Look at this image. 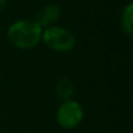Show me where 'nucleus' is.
Returning a JSON list of instances; mask_svg holds the SVG:
<instances>
[{
  "label": "nucleus",
  "instance_id": "423d86ee",
  "mask_svg": "<svg viewBox=\"0 0 133 133\" xmlns=\"http://www.w3.org/2000/svg\"><path fill=\"white\" fill-rule=\"evenodd\" d=\"M122 29L126 35L133 34V5L129 4L124 8L122 15Z\"/></svg>",
  "mask_w": 133,
  "mask_h": 133
},
{
  "label": "nucleus",
  "instance_id": "f257e3e1",
  "mask_svg": "<svg viewBox=\"0 0 133 133\" xmlns=\"http://www.w3.org/2000/svg\"><path fill=\"white\" fill-rule=\"evenodd\" d=\"M8 40L20 49H32L42 39V28L35 21L20 20L9 26L7 30Z\"/></svg>",
  "mask_w": 133,
  "mask_h": 133
},
{
  "label": "nucleus",
  "instance_id": "0eeeda50",
  "mask_svg": "<svg viewBox=\"0 0 133 133\" xmlns=\"http://www.w3.org/2000/svg\"><path fill=\"white\" fill-rule=\"evenodd\" d=\"M5 5H6V0H0V12L4 9Z\"/></svg>",
  "mask_w": 133,
  "mask_h": 133
},
{
  "label": "nucleus",
  "instance_id": "20e7f679",
  "mask_svg": "<svg viewBox=\"0 0 133 133\" xmlns=\"http://www.w3.org/2000/svg\"><path fill=\"white\" fill-rule=\"evenodd\" d=\"M60 7L56 5H47L42 7L36 14V20L35 22L40 27H47V26L53 25L54 22L58 20L60 18Z\"/></svg>",
  "mask_w": 133,
  "mask_h": 133
},
{
  "label": "nucleus",
  "instance_id": "39448f33",
  "mask_svg": "<svg viewBox=\"0 0 133 133\" xmlns=\"http://www.w3.org/2000/svg\"><path fill=\"white\" fill-rule=\"evenodd\" d=\"M74 84L69 78H61L56 84V92L62 99L69 101L71 98V96L74 95Z\"/></svg>",
  "mask_w": 133,
  "mask_h": 133
},
{
  "label": "nucleus",
  "instance_id": "f03ea898",
  "mask_svg": "<svg viewBox=\"0 0 133 133\" xmlns=\"http://www.w3.org/2000/svg\"><path fill=\"white\" fill-rule=\"evenodd\" d=\"M46 46L56 51H69L75 47L76 40L71 32L58 26H49L42 32V39Z\"/></svg>",
  "mask_w": 133,
  "mask_h": 133
},
{
  "label": "nucleus",
  "instance_id": "7ed1b4c3",
  "mask_svg": "<svg viewBox=\"0 0 133 133\" xmlns=\"http://www.w3.org/2000/svg\"><path fill=\"white\" fill-rule=\"evenodd\" d=\"M83 119V109L75 101H65L57 111V122L64 129H74L78 126Z\"/></svg>",
  "mask_w": 133,
  "mask_h": 133
}]
</instances>
